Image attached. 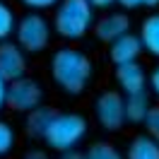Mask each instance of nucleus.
<instances>
[{
    "label": "nucleus",
    "mask_w": 159,
    "mask_h": 159,
    "mask_svg": "<svg viewBox=\"0 0 159 159\" xmlns=\"http://www.w3.org/2000/svg\"><path fill=\"white\" fill-rule=\"evenodd\" d=\"M48 75L60 92L70 97H80L92 82L94 63L84 51L75 46H60L53 51L48 60Z\"/></svg>",
    "instance_id": "f257e3e1"
},
{
    "label": "nucleus",
    "mask_w": 159,
    "mask_h": 159,
    "mask_svg": "<svg viewBox=\"0 0 159 159\" xmlns=\"http://www.w3.org/2000/svg\"><path fill=\"white\" fill-rule=\"evenodd\" d=\"M94 7L87 0H60L53 12V31L65 41L84 39L94 27Z\"/></svg>",
    "instance_id": "f03ea898"
},
{
    "label": "nucleus",
    "mask_w": 159,
    "mask_h": 159,
    "mask_svg": "<svg viewBox=\"0 0 159 159\" xmlns=\"http://www.w3.org/2000/svg\"><path fill=\"white\" fill-rule=\"evenodd\" d=\"M87 133H89V123L82 113L58 111V116L53 118V123L43 135V142L53 152H68V149H77L84 142Z\"/></svg>",
    "instance_id": "7ed1b4c3"
},
{
    "label": "nucleus",
    "mask_w": 159,
    "mask_h": 159,
    "mask_svg": "<svg viewBox=\"0 0 159 159\" xmlns=\"http://www.w3.org/2000/svg\"><path fill=\"white\" fill-rule=\"evenodd\" d=\"M53 36V24H51L41 12H27L17 20L15 27V39L24 53H41L51 46Z\"/></svg>",
    "instance_id": "20e7f679"
},
{
    "label": "nucleus",
    "mask_w": 159,
    "mask_h": 159,
    "mask_svg": "<svg viewBox=\"0 0 159 159\" xmlns=\"http://www.w3.org/2000/svg\"><path fill=\"white\" fill-rule=\"evenodd\" d=\"M94 118L101 130L120 133L125 128V97L118 89H101L94 99Z\"/></svg>",
    "instance_id": "39448f33"
},
{
    "label": "nucleus",
    "mask_w": 159,
    "mask_h": 159,
    "mask_svg": "<svg viewBox=\"0 0 159 159\" xmlns=\"http://www.w3.org/2000/svg\"><path fill=\"white\" fill-rule=\"evenodd\" d=\"M43 104V87L29 75L7 82V109L15 113H29Z\"/></svg>",
    "instance_id": "423d86ee"
},
{
    "label": "nucleus",
    "mask_w": 159,
    "mask_h": 159,
    "mask_svg": "<svg viewBox=\"0 0 159 159\" xmlns=\"http://www.w3.org/2000/svg\"><path fill=\"white\" fill-rule=\"evenodd\" d=\"M29 60L27 53L17 46V41H2L0 43V77L5 82H15L27 75Z\"/></svg>",
    "instance_id": "0eeeda50"
},
{
    "label": "nucleus",
    "mask_w": 159,
    "mask_h": 159,
    "mask_svg": "<svg viewBox=\"0 0 159 159\" xmlns=\"http://www.w3.org/2000/svg\"><path fill=\"white\" fill-rule=\"evenodd\" d=\"M92 31H94L97 41H101V43H113L116 39H120L123 34H128V31H130L128 12H118V10L106 12L104 17H99V20L94 22Z\"/></svg>",
    "instance_id": "6e6552de"
},
{
    "label": "nucleus",
    "mask_w": 159,
    "mask_h": 159,
    "mask_svg": "<svg viewBox=\"0 0 159 159\" xmlns=\"http://www.w3.org/2000/svg\"><path fill=\"white\" fill-rule=\"evenodd\" d=\"M113 80L118 84V92H123V97L128 94H140V92H147V70L135 63H125L118 65L113 70Z\"/></svg>",
    "instance_id": "1a4fd4ad"
},
{
    "label": "nucleus",
    "mask_w": 159,
    "mask_h": 159,
    "mask_svg": "<svg viewBox=\"0 0 159 159\" xmlns=\"http://www.w3.org/2000/svg\"><path fill=\"white\" fill-rule=\"evenodd\" d=\"M142 53V43H140L138 34H123L120 39H116L113 43H109V63L113 68L118 65H125V63H135Z\"/></svg>",
    "instance_id": "9d476101"
},
{
    "label": "nucleus",
    "mask_w": 159,
    "mask_h": 159,
    "mask_svg": "<svg viewBox=\"0 0 159 159\" xmlns=\"http://www.w3.org/2000/svg\"><path fill=\"white\" fill-rule=\"evenodd\" d=\"M56 116H58V111L53 109V106H46V104H41L39 109L29 111L27 118H24V130H27V135H29L31 140H43L46 130H48V125L53 123Z\"/></svg>",
    "instance_id": "9b49d317"
},
{
    "label": "nucleus",
    "mask_w": 159,
    "mask_h": 159,
    "mask_svg": "<svg viewBox=\"0 0 159 159\" xmlns=\"http://www.w3.org/2000/svg\"><path fill=\"white\" fill-rule=\"evenodd\" d=\"M140 43L142 51H147L152 58H159V12H149L145 20L140 22Z\"/></svg>",
    "instance_id": "f8f14e48"
},
{
    "label": "nucleus",
    "mask_w": 159,
    "mask_h": 159,
    "mask_svg": "<svg viewBox=\"0 0 159 159\" xmlns=\"http://www.w3.org/2000/svg\"><path fill=\"white\" fill-rule=\"evenodd\" d=\"M125 159H159V142L145 135H135L123 152Z\"/></svg>",
    "instance_id": "ddd939ff"
},
{
    "label": "nucleus",
    "mask_w": 159,
    "mask_h": 159,
    "mask_svg": "<svg viewBox=\"0 0 159 159\" xmlns=\"http://www.w3.org/2000/svg\"><path fill=\"white\" fill-rule=\"evenodd\" d=\"M149 106H152V104H149L147 92L128 94V97H125V123H130V125H142Z\"/></svg>",
    "instance_id": "4468645a"
},
{
    "label": "nucleus",
    "mask_w": 159,
    "mask_h": 159,
    "mask_svg": "<svg viewBox=\"0 0 159 159\" xmlns=\"http://www.w3.org/2000/svg\"><path fill=\"white\" fill-rule=\"evenodd\" d=\"M84 154H87V159H125L123 152H120L113 142H109V140H97V142H92Z\"/></svg>",
    "instance_id": "2eb2a0df"
},
{
    "label": "nucleus",
    "mask_w": 159,
    "mask_h": 159,
    "mask_svg": "<svg viewBox=\"0 0 159 159\" xmlns=\"http://www.w3.org/2000/svg\"><path fill=\"white\" fill-rule=\"evenodd\" d=\"M17 20H20V17L15 15V10H12L5 0H0V43H2V41H7L12 34H15Z\"/></svg>",
    "instance_id": "dca6fc26"
},
{
    "label": "nucleus",
    "mask_w": 159,
    "mask_h": 159,
    "mask_svg": "<svg viewBox=\"0 0 159 159\" xmlns=\"http://www.w3.org/2000/svg\"><path fill=\"white\" fill-rule=\"evenodd\" d=\"M17 145V133L7 120L0 118V159H5Z\"/></svg>",
    "instance_id": "f3484780"
},
{
    "label": "nucleus",
    "mask_w": 159,
    "mask_h": 159,
    "mask_svg": "<svg viewBox=\"0 0 159 159\" xmlns=\"http://www.w3.org/2000/svg\"><path fill=\"white\" fill-rule=\"evenodd\" d=\"M142 125H145V133H147L149 138L159 142V104L157 106H149L147 116L142 120Z\"/></svg>",
    "instance_id": "a211bd4d"
},
{
    "label": "nucleus",
    "mask_w": 159,
    "mask_h": 159,
    "mask_svg": "<svg viewBox=\"0 0 159 159\" xmlns=\"http://www.w3.org/2000/svg\"><path fill=\"white\" fill-rule=\"evenodd\" d=\"M24 7H29V12H43V10H51L56 7L60 0H20Z\"/></svg>",
    "instance_id": "6ab92c4d"
},
{
    "label": "nucleus",
    "mask_w": 159,
    "mask_h": 159,
    "mask_svg": "<svg viewBox=\"0 0 159 159\" xmlns=\"http://www.w3.org/2000/svg\"><path fill=\"white\" fill-rule=\"evenodd\" d=\"M147 89L159 99V65H154V68L147 72Z\"/></svg>",
    "instance_id": "aec40b11"
},
{
    "label": "nucleus",
    "mask_w": 159,
    "mask_h": 159,
    "mask_svg": "<svg viewBox=\"0 0 159 159\" xmlns=\"http://www.w3.org/2000/svg\"><path fill=\"white\" fill-rule=\"evenodd\" d=\"M22 159H51V154L46 152V149H41V147H29L27 152H24Z\"/></svg>",
    "instance_id": "412c9836"
},
{
    "label": "nucleus",
    "mask_w": 159,
    "mask_h": 159,
    "mask_svg": "<svg viewBox=\"0 0 159 159\" xmlns=\"http://www.w3.org/2000/svg\"><path fill=\"white\" fill-rule=\"evenodd\" d=\"M94 10H111L116 5V0H87Z\"/></svg>",
    "instance_id": "4be33fe9"
},
{
    "label": "nucleus",
    "mask_w": 159,
    "mask_h": 159,
    "mask_svg": "<svg viewBox=\"0 0 159 159\" xmlns=\"http://www.w3.org/2000/svg\"><path fill=\"white\" fill-rule=\"evenodd\" d=\"M7 109V82L0 77V111Z\"/></svg>",
    "instance_id": "5701e85b"
},
{
    "label": "nucleus",
    "mask_w": 159,
    "mask_h": 159,
    "mask_svg": "<svg viewBox=\"0 0 159 159\" xmlns=\"http://www.w3.org/2000/svg\"><path fill=\"white\" fill-rule=\"evenodd\" d=\"M123 10H140L142 7V0H116Z\"/></svg>",
    "instance_id": "b1692460"
},
{
    "label": "nucleus",
    "mask_w": 159,
    "mask_h": 159,
    "mask_svg": "<svg viewBox=\"0 0 159 159\" xmlns=\"http://www.w3.org/2000/svg\"><path fill=\"white\" fill-rule=\"evenodd\" d=\"M58 159H87V154L80 152V149H68V152H60Z\"/></svg>",
    "instance_id": "393cba45"
},
{
    "label": "nucleus",
    "mask_w": 159,
    "mask_h": 159,
    "mask_svg": "<svg viewBox=\"0 0 159 159\" xmlns=\"http://www.w3.org/2000/svg\"><path fill=\"white\" fill-rule=\"evenodd\" d=\"M142 7H147V10L154 12V10L159 7V0H142Z\"/></svg>",
    "instance_id": "a878e982"
}]
</instances>
